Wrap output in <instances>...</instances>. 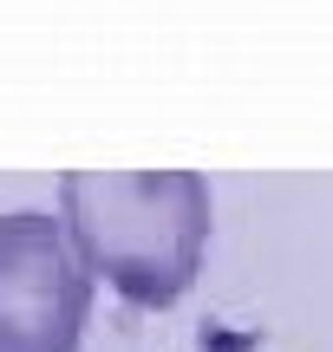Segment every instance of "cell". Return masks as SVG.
<instances>
[{"label":"cell","instance_id":"cell-1","mask_svg":"<svg viewBox=\"0 0 333 352\" xmlns=\"http://www.w3.org/2000/svg\"><path fill=\"white\" fill-rule=\"evenodd\" d=\"M59 222L92 280L138 314H164L203 274L216 202L196 170H65Z\"/></svg>","mask_w":333,"mask_h":352},{"label":"cell","instance_id":"cell-3","mask_svg":"<svg viewBox=\"0 0 333 352\" xmlns=\"http://www.w3.org/2000/svg\"><path fill=\"white\" fill-rule=\"evenodd\" d=\"M255 340H248V333H209L203 340V352H248Z\"/></svg>","mask_w":333,"mask_h":352},{"label":"cell","instance_id":"cell-2","mask_svg":"<svg viewBox=\"0 0 333 352\" xmlns=\"http://www.w3.org/2000/svg\"><path fill=\"white\" fill-rule=\"evenodd\" d=\"M92 274L46 209L0 215V352H78Z\"/></svg>","mask_w":333,"mask_h":352}]
</instances>
